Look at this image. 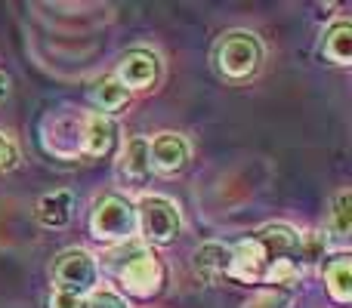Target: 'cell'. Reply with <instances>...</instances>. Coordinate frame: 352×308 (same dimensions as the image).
<instances>
[{
    "mask_svg": "<svg viewBox=\"0 0 352 308\" xmlns=\"http://www.w3.org/2000/svg\"><path fill=\"white\" fill-rule=\"evenodd\" d=\"M84 308H127V303H124L115 290H96L84 303Z\"/></svg>",
    "mask_w": 352,
    "mask_h": 308,
    "instance_id": "17",
    "label": "cell"
},
{
    "mask_svg": "<svg viewBox=\"0 0 352 308\" xmlns=\"http://www.w3.org/2000/svg\"><path fill=\"white\" fill-rule=\"evenodd\" d=\"M322 53H324V59L334 62V65H349V59H352V25L346 19H340V22H334L328 28L324 43H322Z\"/></svg>",
    "mask_w": 352,
    "mask_h": 308,
    "instance_id": "13",
    "label": "cell"
},
{
    "mask_svg": "<svg viewBox=\"0 0 352 308\" xmlns=\"http://www.w3.org/2000/svg\"><path fill=\"white\" fill-rule=\"evenodd\" d=\"M266 49H263L260 37L250 31H229L219 37L217 49H213V62L217 71L229 80H248L263 68Z\"/></svg>",
    "mask_w": 352,
    "mask_h": 308,
    "instance_id": "1",
    "label": "cell"
},
{
    "mask_svg": "<svg viewBox=\"0 0 352 308\" xmlns=\"http://www.w3.org/2000/svg\"><path fill=\"white\" fill-rule=\"evenodd\" d=\"M118 142V123L109 115H90L84 117V130H80V148L90 157L111 154Z\"/></svg>",
    "mask_w": 352,
    "mask_h": 308,
    "instance_id": "9",
    "label": "cell"
},
{
    "mask_svg": "<svg viewBox=\"0 0 352 308\" xmlns=\"http://www.w3.org/2000/svg\"><path fill=\"white\" fill-rule=\"evenodd\" d=\"M349 204H352L349 191H340L334 198V228H337V235H340V237L349 235V213H352Z\"/></svg>",
    "mask_w": 352,
    "mask_h": 308,
    "instance_id": "15",
    "label": "cell"
},
{
    "mask_svg": "<svg viewBox=\"0 0 352 308\" xmlns=\"http://www.w3.org/2000/svg\"><path fill=\"white\" fill-rule=\"evenodd\" d=\"M287 293L285 290H263L260 296H254L244 308H287Z\"/></svg>",
    "mask_w": 352,
    "mask_h": 308,
    "instance_id": "16",
    "label": "cell"
},
{
    "mask_svg": "<svg viewBox=\"0 0 352 308\" xmlns=\"http://www.w3.org/2000/svg\"><path fill=\"white\" fill-rule=\"evenodd\" d=\"M16 161H19V154H16V148H12V142H6L3 136H0V169L16 167Z\"/></svg>",
    "mask_w": 352,
    "mask_h": 308,
    "instance_id": "19",
    "label": "cell"
},
{
    "mask_svg": "<svg viewBox=\"0 0 352 308\" xmlns=\"http://www.w3.org/2000/svg\"><path fill=\"white\" fill-rule=\"evenodd\" d=\"M192 265L207 281L226 278L232 272V247H226V244H204V247L195 250Z\"/></svg>",
    "mask_w": 352,
    "mask_h": 308,
    "instance_id": "10",
    "label": "cell"
},
{
    "mask_svg": "<svg viewBox=\"0 0 352 308\" xmlns=\"http://www.w3.org/2000/svg\"><path fill=\"white\" fill-rule=\"evenodd\" d=\"M121 284L127 287L133 296H155L161 290V281H164V268H161L158 256L146 253V250H136L121 268Z\"/></svg>",
    "mask_w": 352,
    "mask_h": 308,
    "instance_id": "5",
    "label": "cell"
},
{
    "mask_svg": "<svg viewBox=\"0 0 352 308\" xmlns=\"http://www.w3.org/2000/svg\"><path fill=\"white\" fill-rule=\"evenodd\" d=\"M53 290L84 299L96 287V259L87 250H65L53 262Z\"/></svg>",
    "mask_w": 352,
    "mask_h": 308,
    "instance_id": "3",
    "label": "cell"
},
{
    "mask_svg": "<svg viewBox=\"0 0 352 308\" xmlns=\"http://www.w3.org/2000/svg\"><path fill=\"white\" fill-rule=\"evenodd\" d=\"M152 161H148V142L146 139H130L121 152V161H118V176L127 182L130 188H142L148 179H152Z\"/></svg>",
    "mask_w": 352,
    "mask_h": 308,
    "instance_id": "8",
    "label": "cell"
},
{
    "mask_svg": "<svg viewBox=\"0 0 352 308\" xmlns=\"http://www.w3.org/2000/svg\"><path fill=\"white\" fill-rule=\"evenodd\" d=\"M324 284H328V293L340 305H346L352 299V268L346 253H337L324 262Z\"/></svg>",
    "mask_w": 352,
    "mask_h": 308,
    "instance_id": "12",
    "label": "cell"
},
{
    "mask_svg": "<svg viewBox=\"0 0 352 308\" xmlns=\"http://www.w3.org/2000/svg\"><path fill=\"white\" fill-rule=\"evenodd\" d=\"M74 216V198L72 191H50L37 200V219L47 228H65Z\"/></svg>",
    "mask_w": 352,
    "mask_h": 308,
    "instance_id": "11",
    "label": "cell"
},
{
    "mask_svg": "<svg viewBox=\"0 0 352 308\" xmlns=\"http://www.w3.org/2000/svg\"><path fill=\"white\" fill-rule=\"evenodd\" d=\"M50 308H84V299L72 296V293L53 290V296H50Z\"/></svg>",
    "mask_w": 352,
    "mask_h": 308,
    "instance_id": "18",
    "label": "cell"
},
{
    "mask_svg": "<svg viewBox=\"0 0 352 308\" xmlns=\"http://www.w3.org/2000/svg\"><path fill=\"white\" fill-rule=\"evenodd\" d=\"M127 99H130V93L124 90L115 78H105V80H99V84L93 86V102H96L99 108H105V111L121 108Z\"/></svg>",
    "mask_w": 352,
    "mask_h": 308,
    "instance_id": "14",
    "label": "cell"
},
{
    "mask_svg": "<svg viewBox=\"0 0 352 308\" xmlns=\"http://www.w3.org/2000/svg\"><path fill=\"white\" fill-rule=\"evenodd\" d=\"M6 96V78H0V99Z\"/></svg>",
    "mask_w": 352,
    "mask_h": 308,
    "instance_id": "20",
    "label": "cell"
},
{
    "mask_svg": "<svg viewBox=\"0 0 352 308\" xmlns=\"http://www.w3.org/2000/svg\"><path fill=\"white\" fill-rule=\"evenodd\" d=\"M161 78V59L155 53H148V49H130L127 56L121 59V65H118V84L124 86V90H148V86H155Z\"/></svg>",
    "mask_w": 352,
    "mask_h": 308,
    "instance_id": "6",
    "label": "cell"
},
{
    "mask_svg": "<svg viewBox=\"0 0 352 308\" xmlns=\"http://www.w3.org/2000/svg\"><path fill=\"white\" fill-rule=\"evenodd\" d=\"M188 142L182 139L179 133H161L148 142V161H152V169H161V173H176L188 163Z\"/></svg>",
    "mask_w": 352,
    "mask_h": 308,
    "instance_id": "7",
    "label": "cell"
},
{
    "mask_svg": "<svg viewBox=\"0 0 352 308\" xmlns=\"http://www.w3.org/2000/svg\"><path fill=\"white\" fill-rule=\"evenodd\" d=\"M136 228L155 244H170L179 231V210L167 198H142L136 206Z\"/></svg>",
    "mask_w": 352,
    "mask_h": 308,
    "instance_id": "4",
    "label": "cell"
},
{
    "mask_svg": "<svg viewBox=\"0 0 352 308\" xmlns=\"http://www.w3.org/2000/svg\"><path fill=\"white\" fill-rule=\"evenodd\" d=\"M90 231L102 244L127 241V237L136 235V206L130 200H124L121 194H102L93 204Z\"/></svg>",
    "mask_w": 352,
    "mask_h": 308,
    "instance_id": "2",
    "label": "cell"
}]
</instances>
